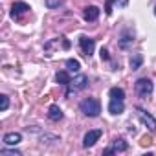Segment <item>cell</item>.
Wrapping results in <instances>:
<instances>
[{
  "label": "cell",
  "instance_id": "1",
  "mask_svg": "<svg viewBox=\"0 0 156 156\" xmlns=\"http://www.w3.org/2000/svg\"><path fill=\"white\" fill-rule=\"evenodd\" d=\"M79 110L88 118H98L99 112H101V103L98 99H94V98H85L79 103Z\"/></svg>",
  "mask_w": 156,
  "mask_h": 156
},
{
  "label": "cell",
  "instance_id": "2",
  "mask_svg": "<svg viewBox=\"0 0 156 156\" xmlns=\"http://www.w3.org/2000/svg\"><path fill=\"white\" fill-rule=\"evenodd\" d=\"M87 87H88V77H87L85 73L75 75L73 79L68 83V87H66V98H70V96H72V94H75V92L85 90Z\"/></svg>",
  "mask_w": 156,
  "mask_h": 156
},
{
  "label": "cell",
  "instance_id": "3",
  "mask_svg": "<svg viewBox=\"0 0 156 156\" xmlns=\"http://www.w3.org/2000/svg\"><path fill=\"white\" fill-rule=\"evenodd\" d=\"M134 90L141 99H147V98H151V94L154 90V85H152V81L149 77H140V79L134 83Z\"/></svg>",
  "mask_w": 156,
  "mask_h": 156
},
{
  "label": "cell",
  "instance_id": "4",
  "mask_svg": "<svg viewBox=\"0 0 156 156\" xmlns=\"http://www.w3.org/2000/svg\"><path fill=\"white\" fill-rule=\"evenodd\" d=\"M136 114H138V118L141 119V123H143L151 132H156V119H154L152 114H149V112L143 110L141 107H136Z\"/></svg>",
  "mask_w": 156,
  "mask_h": 156
},
{
  "label": "cell",
  "instance_id": "5",
  "mask_svg": "<svg viewBox=\"0 0 156 156\" xmlns=\"http://www.w3.org/2000/svg\"><path fill=\"white\" fill-rule=\"evenodd\" d=\"M30 6L26 4V2H15L13 6H11V11H9V17L13 19V20H20L22 19V15H26V13H30Z\"/></svg>",
  "mask_w": 156,
  "mask_h": 156
},
{
  "label": "cell",
  "instance_id": "6",
  "mask_svg": "<svg viewBox=\"0 0 156 156\" xmlns=\"http://www.w3.org/2000/svg\"><path fill=\"white\" fill-rule=\"evenodd\" d=\"M79 46H81V51L87 55V57H92L94 50H96V39H90L87 35H81L79 37Z\"/></svg>",
  "mask_w": 156,
  "mask_h": 156
},
{
  "label": "cell",
  "instance_id": "7",
  "mask_svg": "<svg viewBox=\"0 0 156 156\" xmlns=\"http://www.w3.org/2000/svg\"><path fill=\"white\" fill-rule=\"evenodd\" d=\"M101 134H103V130H101V129L88 130V132L83 136V147H85V149H90V147H94V145H96V141L101 138Z\"/></svg>",
  "mask_w": 156,
  "mask_h": 156
},
{
  "label": "cell",
  "instance_id": "8",
  "mask_svg": "<svg viewBox=\"0 0 156 156\" xmlns=\"http://www.w3.org/2000/svg\"><path fill=\"white\" fill-rule=\"evenodd\" d=\"M125 151H129V143H127L123 138H116V140L112 141V145H110L108 149H105V151H103V154L107 156V154H114V152H125Z\"/></svg>",
  "mask_w": 156,
  "mask_h": 156
},
{
  "label": "cell",
  "instance_id": "9",
  "mask_svg": "<svg viewBox=\"0 0 156 156\" xmlns=\"http://www.w3.org/2000/svg\"><path fill=\"white\" fill-rule=\"evenodd\" d=\"M108 112L112 116H119L125 112V101H119V99H110L108 101Z\"/></svg>",
  "mask_w": 156,
  "mask_h": 156
},
{
  "label": "cell",
  "instance_id": "10",
  "mask_svg": "<svg viewBox=\"0 0 156 156\" xmlns=\"http://www.w3.org/2000/svg\"><path fill=\"white\" fill-rule=\"evenodd\" d=\"M4 145H9V147H15V145H19L20 141H22V134L20 132H8V134H4Z\"/></svg>",
  "mask_w": 156,
  "mask_h": 156
},
{
  "label": "cell",
  "instance_id": "11",
  "mask_svg": "<svg viewBox=\"0 0 156 156\" xmlns=\"http://www.w3.org/2000/svg\"><path fill=\"white\" fill-rule=\"evenodd\" d=\"M98 17H99V8H98V6H88V8H85L83 19H85L87 22H94V20H98Z\"/></svg>",
  "mask_w": 156,
  "mask_h": 156
},
{
  "label": "cell",
  "instance_id": "12",
  "mask_svg": "<svg viewBox=\"0 0 156 156\" xmlns=\"http://www.w3.org/2000/svg\"><path fill=\"white\" fill-rule=\"evenodd\" d=\"M48 119H51V121H61L62 119V110H61L59 105H50V108H48Z\"/></svg>",
  "mask_w": 156,
  "mask_h": 156
},
{
  "label": "cell",
  "instance_id": "13",
  "mask_svg": "<svg viewBox=\"0 0 156 156\" xmlns=\"http://www.w3.org/2000/svg\"><path fill=\"white\" fill-rule=\"evenodd\" d=\"M129 0H107V6H105V13L107 15H112V6H118V8H127Z\"/></svg>",
  "mask_w": 156,
  "mask_h": 156
},
{
  "label": "cell",
  "instance_id": "14",
  "mask_svg": "<svg viewBox=\"0 0 156 156\" xmlns=\"http://www.w3.org/2000/svg\"><path fill=\"white\" fill-rule=\"evenodd\" d=\"M55 81H57L61 87H68V83L72 81V77H70V73H68L66 70H61V72L55 73Z\"/></svg>",
  "mask_w": 156,
  "mask_h": 156
},
{
  "label": "cell",
  "instance_id": "15",
  "mask_svg": "<svg viewBox=\"0 0 156 156\" xmlns=\"http://www.w3.org/2000/svg\"><path fill=\"white\" fill-rule=\"evenodd\" d=\"M141 64H143V55L141 53H132L130 59H129L130 70H138V68H141Z\"/></svg>",
  "mask_w": 156,
  "mask_h": 156
},
{
  "label": "cell",
  "instance_id": "16",
  "mask_svg": "<svg viewBox=\"0 0 156 156\" xmlns=\"http://www.w3.org/2000/svg\"><path fill=\"white\" fill-rule=\"evenodd\" d=\"M108 96L110 99H119V101H125V90L121 87H112L108 90Z\"/></svg>",
  "mask_w": 156,
  "mask_h": 156
},
{
  "label": "cell",
  "instance_id": "17",
  "mask_svg": "<svg viewBox=\"0 0 156 156\" xmlns=\"http://www.w3.org/2000/svg\"><path fill=\"white\" fill-rule=\"evenodd\" d=\"M132 42H134V33L123 31V35H121V39H119V48H127V46L132 44Z\"/></svg>",
  "mask_w": 156,
  "mask_h": 156
},
{
  "label": "cell",
  "instance_id": "18",
  "mask_svg": "<svg viewBox=\"0 0 156 156\" xmlns=\"http://www.w3.org/2000/svg\"><path fill=\"white\" fill-rule=\"evenodd\" d=\"M66 68H68V72H79L81 70V62L77 59H66Z\"/></svg>",
  "mask_w": 156,
  "mask_h": 156
},
{
  "label": "cell",
  "instance_id": "19",
  "mask_svg": "<svg viewBox=\"0 0 156 156\" xmlns=\"http://www.w3.org/2000/svg\"><path fill=\"white\" fill-rule=\"evenodd\" d=\"M0 156H22V152L19 149H9V145H6L4 149H0Z\"/></svg>",
  "mask_w": 156,
  "mask_h": 156
},
{
  "label": "cell",
  "instance_id": "20",
  "mask_svg": "<svg viewBox=\"0 0 156 156\" xmlns=\"http://www.w3.org/2000/svg\"><path fill=\"white\" fill-rule=\"evenodd\" d=\"M44 4L48 9H59L64 4V0H44Z\"/></svg>",
  "mask_w": 156,
  "mask_h": 156
},
{
  "label": "cell",
  "instance_id": "21",
  "mask_svg": "<svg viewBox=\"0 0 156 156\" xmlns=\"http://www.w3.org/2000/svg\"><path fill=\"white\" fill-rule=\"evenodd\" d=\"M8 108H9V96L2 94V96H0V110H2V112H6Z\"/></svg>",
  "mask_w": 156,
  "mask_h": 156
},
{
  "label": "cell",
  "instance_id": "22",
  "mask_svg": "<svg viewBox=\"0 0 156 156\" xmlns=\"http://www.w3.org/2000/svg\"><path fill=\"white\" fill-rule=\"evenodd\" d=\"M99 55H101V61H110V55H108V50L107 48H101Z\"/></svg>",
  "mask_w": 156,
  "mask_h": 156
},
{
  "label": "cell",
  "instance_id": "23",
  "mask_svg": "<svg viewBox=\"0 0 156 156\" xmlns=\"http://www.w3.org/2000/svg\"><path fill=\"white\" fill-rule=\"evenodd\" d=\"M154 15H156V9H154Z\"/></svg>",
  "mask_w": 156,
  "mask_h": 156
}]
</instances>
